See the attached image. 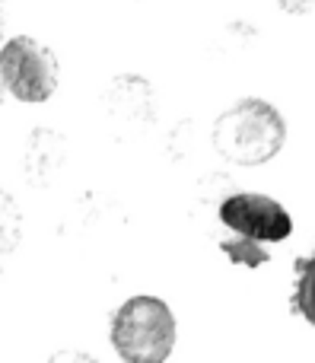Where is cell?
Listing matches in <instances>:
<instances>
[{
    "instance_id": "cell-4",
    "label": "cell",
    "mask_w": 315,
    "mask_h": 363,
    "mask_svg": "<svg viewBox=\"0 0 315 363\" xmlns=\"http://www.w3.org/2000/svg\"><path fill=\"white\" fill-rule=\"evenodd\" d=\"M0 80L19 102H48L57 89V57L29 35H13L0 48Z\"/></svg>"
},
{
    "instance_id": "cell-6",
    "label": "cell",
    "mask_w": 315,
    "mask_h": 363,
    "mask_svg": "<svg viewBox=\"0 0 315 363\" xmlns=\"http://www.w3.org/2000/svg\"><path fill=\"white\" fill-rule=\"evenodd\" d=\"M48 363H96V360L83 351H57V354H51Z\"/></svg>"
},
{
    "instance_id": "cell-5",
    "label": "cell",
    "mask_w": 315,
    "mask_h": 363,
    "mask_svg": "<svg viewBox=\"0 0 315 363\" xmlns=\"http://www.w3.org/2000/svg\"><path fill=\"white\" fill-rule=\"evenodd\" d=\"M297 271H299V281H297V290H293V309L309 325H315V255L299 258Z\"/></svg>"
},
{
    "instance_id": "cell-3",
    "label": "cell",
    "mask_w": 315,
    "mask_h": 363,
    "mask_svg": "<svg viewBox=\"0 0 315 363\" xmlns=\"http://www.w3.org/2000/svg\"><path fill=\"white\" fill-rule=\"evenodd\" d=\"M176 335V315L159 296H131L112 319V347L125 363H166Z\"/></svg>"
},
{
    "instance_id": "cell-2",
    "label": "cell",
    "mask_w": 315,
    "mask_h": 363,
    "mask_svg": "<svg viewBox=\"0 0 315 363\" xmlns=\"http://www.w3.org/2000/svg\"><path fill=\"white\" fill-rule=\"evenodd\" d=\"M287 125L274 106L261 99H242L217 118L214 147L220 157L239 166H261L284 147Z\"/></svg>"
},
{
    "instance_id": "cell-1",
    "label": "cell",
    "mask_w": 315,
    "mask_h": 363,
    "mask_svg": "<svg viewBox=\"0 0 315 363\" xmlns=\"http://www.w3.org/2000/svg\"><path fill=\"white\" fill-rule=\"evenodd\" d=\"M220 223L229 226L239 239L220 242V249L246 268H261L268 264L265 245L284 242L293 233V217L280 201L268 194H229L220 204Z\"/></svg>"
}]
</instances>
